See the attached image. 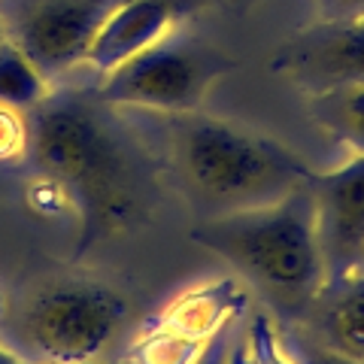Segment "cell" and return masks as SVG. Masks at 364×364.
I'll return each instance as SVG.
<instances>
[{"label":"cell","mask_w":364,"mask_h":364,"mask_svg":"<svg viewBox=\"0 0 364 364\" xmlns=\"http://www.w3.org/2000/svg\"><path fill=\"white\" fill-rule=\"evenodd\" d=\"M28 128L33 167L79 215V249L149 215L158 198V161L95 82H58L28 112Z\"/></svg>","instance_id":"obj_1"},{"label":"cell","mask_w":364,"mask_h":364,"mask_svg":"<svg viewBox=\"0 0 364 364\" xmlns=\"http://www.w3.org/2000/svg\"><path fill=\"white\" fill-rule=\"evenodd\" d=\"M136 112V109H134ZM164 164L200 219L255 210L286 198L313 167L273 136L207 112H140Z\"/></svg>","instance_id":"obj_2"},{"label":"cell","mask_w":364,"mask_h":364,"mask_svg":"<svg viewBox=\"0 0 364 364\" xmlns=\"http://www.w3.org/2000/svg\"><path fill=\"white\" fill-rule=\"evenodd\" d=\"M191 240L231 264L282 318H304L328 282L306 182L264 207L200 219Z\"/></svg>","instance_id":"obj_3"},{"label":"cell","mask_w":364,"mask_h":364,"mask_svg":"<svg viewBox=\"0 0 364 364\" xmlns=\"http://www.w3.org/2000/svg\"><path fill=\"white\" fill-rule=\"evenodd\" d=\"M128 325V304L95 279H52L31 291L9 322L16 352L33 364L104 361Z\"/></svg>","instance_id":"obj_4"},{"label":"cell","mask_w":364,"mask_h":364,"mask_svg":"<svg viewBox=\"0 0 364 364\" xmlns=\"http://www.w3.org/2000/svg\"><path fill=\"white\" fill-rule=\"evenodd\" d=\"M234 61L215 43L188 25L136 52L116 70L95 79L97 95L119 109L136 112H195Z\"/></svg>","instance_id":"obj_5"},{"label":"cell","mask_w":364,"mask_h":364,"mask_svg":"<svg viewBox=\"0 0 364 364\" xmlns=\"http://www.w3.org/2000/svg\"><path fill=\"white\" fill-rule=\"evenodd\" d=\"M122 0H0L6 37L18 43L52 85L85 70L88 49Z\"/></svg>","instance_id":"obj_6"},{"label":"cell","mask_w":364,"mask_h":364,"mask_svg":"<svg viewBox=\"0 0 364 364\" xmlns=\"http://www.w3.org/2000/svg\"><path fill=\"white\" fill-rule=\"evenodd\" d=\"M313 198L316 237L328 279L364 270V155H349L334 170H313L306 179Z\"/></svg>","instance_id":"obj_7"},{"label":"cell","mask_w":364,"mask_h":364,"mask_svg":"<svg viewBox=\"0 0 364 364\" xmlns=\"http://www.w3.org/2000/svg\"><path fill=\"white\" fill-rule=\"evenodd\" d=\"M273 67L306 97L343 85H364V16L318 18L282 46Z\"/></svg>","instance_id":"obj_8"},{"label":"cell","mask_w":364,"mask_h":364,"mask_svg":"<svg viewBox=\"0 0 364 364\" xmlns=\"http://www.w3.org/2000/svg\"><path fill=\"white\" fill-rule=\"evenodd\" d=\"M210 4L213 0H122L91 43L85 70L95 79L107 76L170 31L191 25V18Z\"/></svg>","instance_id":"obj_9"},{"label":"cell","mask_w":364,"mask_h":364,"mask_svg":"<svg viewBox=\"0 0 364 364\" xmlns=\"http://www.w3.org/2000/svg\"><path fill=\"white\" fill-rule=\"evenodd\" d=\"M249 306V294L237 277H215L210 282H198L186 291H179L158 318L176 328L198 343H210L222 331H228L237 316H243Z\"/></svg>","instance_id":"obj_10"},{"label":"cell","mask_w":364,"mask_h":364,"mask_svg":"<svg viewBox=\"0 0 364 364\" xmlns=\"http://www.w3.org/2000/svg\"><path fill=\"white\" fill-rule=\"evenodd\" d=\"M304 322L306 334L364 364V270L328 279Z\"/></svg>","instance_id":"obj_11"},{"label":"cell","mask_w":364,"mask_h":364,"mask_svg":"<svg viewBox=\"0 0 364 364\" xmlns=\"http://www.w3.org/2000/svg\"><path fill=\"white\" fill-rule=\"evenodd\" d=\"M310 116L349 155H364V85H343L310 95Z\"/></svg>","instance_id":"obj_12"},{"label":"cell","mask_w":364,"mask_h":364,"mask_svg":"<svg viewBox=\"0 0 364 364\" xmlns=\"http://www.w3.org/2000/svg\"><path fill=\"white\" fill-rule=\"evenodd\" d=\"M52 82L18 43H0V107L31 112L52 95Z\"/></svg>","instance_id":"obj_13"},{"label":"cell","mask_w":364,"mask_h":364,"mask_svg":"<svg viewBox=\"0 0 364 364\" xmlns=\"http://www.w3.org/2000/svg\"><path fill=\"white\" fill-rule=\"evenodd\" d=\"M210 343H198V340L186 337L155 316L136 331L124 361L128 364H198Z\"/></svg>","instance_id":"obj_14"},{"label":"cell","mask_w":364,"mask_h":364,"mask_svg":"<svg viewBox=\"0 0 364 364\" xmlns=\"http://www.w3.org/2000/svg\"><path fill=\"white\" fill-rule=\"evenodd\" d=\"M246 364H298L282 340V331L267 313H255L246 328Z\"/></svg>","instance_id":"obj_15"},{"label":"cell","mask_w":364,"mask_h":364,"mask_svg":"<svg viewBox=\"0 0 364 364\" xmlns=\"http://www.w3.org/2000/svg\"><path fill=\"white\" fill-rule=\"evenodd\" d=\"M282 340H286V346L291 349V355H294L298 364H361L355 358L343 355V352L325 346L322 340H316L313 334H306V331H286Z\"/></svg>","instance_id":"obj_16"},{"label":"cell","mask_w":364,"mask_h":364,"mask_svg":"<svg viewBox=\"0 0 364 364\" xmlns=\"http://www.w3.org/2000/svg\"><path fill=\"white\" fill-rule=\"evenodd\" d=\"M31 128H28V112L0 107V161H16L28 155Z\"/></svg>","instance_id":"obj_17"},{"label":"cell","mask_w":364,"mask_h":364,"mask_svg":"<svg viewBox=\"0 0 364 364\" xmlns=\"http://www.w3.org/2000/svg\"><path fill=\"white\" fill-rule=\"evenodd\" d=\"M318 18H352L364 16V0H316Z\"/></svg>","instance_id":"obj_18"},{"label":"cell","mask_w":364,"mask_h":364,"mask_svg":"<svg viewBox=\"0 0 364 364\" xmlns=\"http://www.w3.org/2000/svg\"><path fill=\"white\" fill-rule=\"evenodd\" d=\"M231 340H234V331L228 328V331H222V334L207 346V352H203V358H200L198 364H225L228 349H231Z\"/></svg>","instance_id":"obj_19"},{"label":"cell","mask_w":364,"mask_h":364,"mask_svg":"<svg viewBox=\"0 0 364 364\" xmlns=\"http://www.w3.org/2000/svg\"><path fill=\"white\" fill-rule=\"evenodd\" d=\"M225 364H246V340H243V334H234Z\"/></svg>","instance_id":"obj_20"},{"label":"cell","mask_w":364,"mask_h":364,"mask_svg":"<svg viewBox=\"0 0 364 364\" xmlns=\"http://www.w3.org/2000/svg\"><path fill=\"white\" fill-rule=\"evenodd\" d=\"M0 364H28L25 358L18 355V352L13 346H6V343H0Z\"/></svg>","instance_id":"obj_21"},{"label":"cell","mask_w":364,"mask_h":364,"mask_svg":"<svg viewBox=\"0 0 364 364\" xmlns=\"http://www.w3.org/2000/svg\"><path fill=\"white\" fill-rule=\"evenodd\" d=\"M6 40V25H4V16H0V43Z\"/></svg>","instance_id":"obj_22"},{"label":"cell","mask_w":364,"mask_h":364,"mask_svg":"<svg viewBox=\"0 0 364 364\" xmlns=\"http://www.w3.org/2000/svg\"><path fill=\"white\" fill-rule=\"evenodd\" d=\"M28 364H33V361H28ZM91 364H128V361H107L104 358V361H91Z\"/></svg>","instance_id":"obj_23"}]
</instances>
